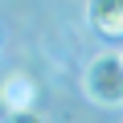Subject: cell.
<instances>
[{"label":"cell","instance_id":"obj_3","mask_svg":"<svg viewBox=\"0 0 123 123\" xmlns=\"http://www.w3.org/2000/svg\"><path fill=\"white\" fill-rule=\"evenodd\" d=\"M0 98H4L8 115H12V111H33V98H37V82H33V74L12 70L4 82H0Z\"/></svg>","mask_w":123,"mask_h":123},{"label":"cell","instance_id":"obj_2","mask_svg":"<svg viewBox=\"0 0 123 123\" xmlns=\"http://www.w3.org/2000/svg\"><path fill=\"white\" fill-rule=\"evenodd\" d=\"M86 25L107 41H123V0H86Z\"/></svg>","mask_w":123,"mask_h":123},{"label":"cell","instance_id":"obj_1","mask_svg":"<svg viewBox=\"0 0 123 123\" xmlns=\"http://www.w3.org/2000/svg\"><path fill=\"white\" fill-rule=\"evenodd\" d=\"M82 94L94 107H123V53L103 49L82 70Z\"/></svg>","mask_w":123,"mask_h":123},{"label":"cell","instance_id":"obj_4","mask_svg":"<svg viewBox=\"0 0 123 123\" xmlns=\"http://www.w3.org/2000/svg\"><path fill=\"white\" fill-rule=\"evenodd\" d=\"M8 123H49V119H45L41 111H12V115H8Z\"/></svg>","mask_w":123,"mask_h":123}]
</instances>
